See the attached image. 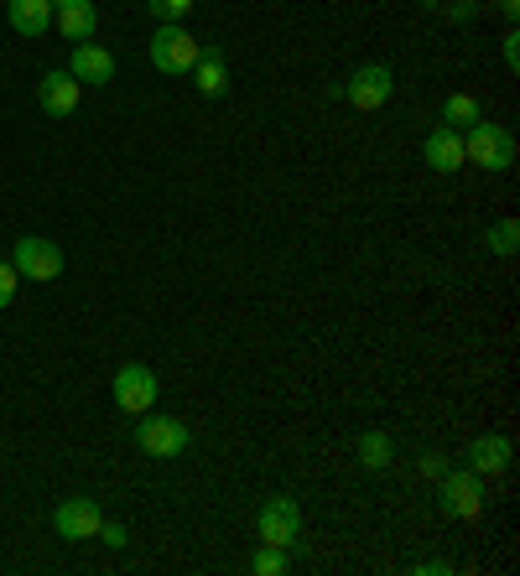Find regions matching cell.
Wrapping results in <instances>:
<instances>
[{
  "mask_svg": "<svg viewBox=\"0 0 520 576\" xmlns=\"http://www.w3.org/2000/svg\"><path fill=\"white\" fill-rule=\"evenodd\" d=\"M484 120V109H478L474 94H448L442 99V125H453V130H469Z\"/></svg>",
  "mask_w": 520,
  "mask_h": 576,
  "instance_id": "17",
  "label": "cell"
},
{
  "mask_svg": "<svg viewBox=\"0 0 520 576\" xmlns=\"http://www.w3.org/2000/svg\"><path fill=\"white\" fill-rule=\"evenodd\" d=\"M422 156H427L433 171H458L463 167V135H458L453 125H437L433 135H427V146H422Z\"/></svg>",
  "mask_w": 520,
  "mask_h": 576,
  "instance_id": "14",
  "label": "cell"
},
{
  "mask_svg": "<svg viewBox=\"0 0 520 576\" xmlns=\"http://www.w3.org/2000/svg\"><path fill=\"white\" fill-rule=\"evenodd\" d=\"M256 535L260 545H292L297 535H303V509H297V499H286V493H276V499H265L256 514Z\"/></svg>",
  "mask_w": 520,
  "mask_h": 576,
  "instance_id": "5",
  "label": "cell"
},
{
  "mask_svg": "<svg viewBox=\"0 0 520 576\" xmlns=\"http://www.w3.org/2000/svg\"><path fill=\"white\" fill-rule=\"evenodd\" d=\"M437 504L448 519H478L484 514V478L474 468H448L437 478Z\"/></svg>",
  "mask_w": 520,
  "mask_h": 576,
  "instance_id": "3",
  "label": "cell"
},
{
  "mask_svg": "<svg viewBox=\"0 0 520 576\" xmlns=\"http://www.w3.org/2000/svg\"><path fill=\"white\" fill-rule=\"evenodd\" d=\"M115 406L126 410V416L156 410V369L152 363H126V369H115Z\"/></svg>",
  "mask_w": 520,
  "mask_h": 576,
  "instance_id": "7",
  "label": "cell"
},
{
  "mask_svg": "<svg viewBox=\"0 0 520 576\" xmlns=\"http://www.w3.org/2000/svg\"><path fill=\"white\" fill-rule=\"evenodd\" d=\"M79 99H84V84H79L68 68H52V73H43V84H37V105H43L52 120L73 115V109H79Z\"/></svg>",
  "mask_w": 520,
  "mask_h": 576,
  "instance_id": "10",
  "label": "cell"
},
{
  "mask_svg": "<svg viewBox=\"0 0 520 576\" xmlns=\"http://www.w3.org/2000/svg\"><path fill=\"white\" fill-rule=\"evenodd\" d=\"M495 11L505 16V22H516V16H520V0H495Z\"/></svg>",
  "mask_w": 520,
  "mask_h": 576,
  "instance_id": "27",
  "label": "cell"
},
{
  "mask_svg": "<svg viewBox=\"0 0 520 576\" xmlns=\"http://www.w3.org/2000/svg\"><path fill=\"white\" fill-rule=\"evenodd\" d=\"M448 16H453V22H474L478 5H474V0H453V5H448Z\"/></svg>",
  "mask_w": 520,
  "mask_h": 576,
  "instance_id": "25",
  "label": "cell"
},
{
  "mask_svg": "<svg viewBox=\"0 0 520 576\" xmlns=\"http://www.w3.org/2000/svg\"><path fill=\"white\" fill-rule=\"evenodd\" d=\"M188 442H193V431L182 427L177 416H141L135 421V447L146 452V457H182L188 452Z\"/></svg>",
  "mask_w": 520,
  "mask_h": 576,
  "instance_id": "4",
  "label": "cell"
},
{
  "mask_svg": "<svg viewBox=\"0 0 520 576\" xmlns=\"http://www.w3.org/2000/svg\"><path fill=\"white\" fill-rule=\"evenodd\" d=\"M354 452H359V463H365L369 472H386V468H390V452H395V447H390V436H386V431H365V436H359V447H354Z\"/></svg>",
  "mask_w": 520,
  "mask_h": 576,
  "instance_id": "18",
  "label": "cell"
},
{
  "mask_svg": "<svg viewBox=\"0 0 520 576\" xmlns=\"http://www.w3.org/2000/svg\"><path fill=\"white\" fill-rule=\"evenodd\" d=\"M11 265H16V276L22 280H58L63 276V250L43 235H26V239H16Z\"/></svg>",
  "mask_w": 520,
  "mask_h": 576,
  "instance_id": "6",
  "label": "cell"
},
{
  "mask_svg": "<svg viewBox=\"0 0 520 576\" xmlns=\"http://www.w3.org/2000/svg\"><path fill=\"white\" fill-rule=\"evenodd\" d=\"M105 525V514H99V499H63L58 514H52V530L63 535V540H94Z\"/></svg>",
  "mask_w": 520,
  "mask_h": 576,
  "instance_id": "9",
  "label": "cell"
},
{
  "mask_svg": "<svg viewBox=\"0 0 520 576\" xmlns=\"http://www.w3.org/2000/svg\"><path fill=\"white\" fill-rule=\"evenodd\" d=\"M79 84H109L115 79V58L99 43H73V68H68Z\"/></svg>",
  "mask_w": 520,
  "mask_h": 576,
  "instance_id": "12",
  "label": "cell"
},
{
  "mask_svg": "<svg viewBox=\"0 0 520 576\" xmlns=\"http://www.w3.org/2000/svg\"><path fill=\"white\" fill-rule=\"evenodd\" d=\"M463 161H474V167H484V171L516 167V135H510L505 125L478 120V125L463 130Z\"/></svg>",
  "mask_w": 520,
  "mask_h": 576,
  "instance_id": "2",
  "label": "cell"
},
{
  "mask_svg": "<svg viewBox=\"0 0 520 576\" xmlns=\"http://www.w3.org/2000/svg\"><path fill=\"white\" fill-rule=\"evenodd\" d=\"M99 540L120 551V545H126V525H120V519H105V525H99Z\"/></svg>",
  "mask_w": 520,
  "mask_h": 576,
  "instance_id": "23",
  "label": "cell"
},
{
  "mask_svg": "<svg viewBox=\"0 0 520 576\" xmlns=\"http://www.w3.org/2000/svg\"><path fill=\"white\" fill-rule=\"evenodd\" d=\"M198 37L193 32H182V22H162L156 26L152 47H146V58H152L156 73H167V79H182V73H193L198 63Z\"/></svg>",
  "mask_w": 520,
  "mask_h": 576,
  "instance_id": "1",
  "label": "cell"
},
{
  "mask_svg": "<svg viewBox=\"0 0 520 576\" xmlns=\"http://www.w3.org/2000/svg\"><path fill=\"white\" fill-rule=\"evenodd\" d=\"M339 94H344L354 109H380V105H390V94H395V73H390L386 63H365Z\"/></svg>",
  "mask_w": 520,
  "mask_h": 576,
  "instance_id": "8",
  "label": "cell"
},
{
  "mask_svg": "<svg viewBox=\"0 0 520 576\" xmlns=\"http://www.w3.org/2000/svg\"><path fill=\"white\" fill-rule=\"evenodd\" d=\"M63 5H73V0H52V11H63Z\"/></svg>",
  "mask_w": 520,
  "mask_h": 576,
  "instance_id": "28",
  "label": "cell"
},
{
  "mask_svg": "<svg viewBox=\"0 0 520 576\" xmlns=\"http://www.w3.org/2000/svg\"><path fill=\"white\" fill-rule=\"evenodd\" d=\"M422 472H427V478H442V472H448L442 452H422Z\"/></svg>",
  "mask_w": 520,
  "mask_h": 576,
  "instance_id": "24",
  "label": "cell"
},
{
  "mask_svg": "<svg viewBox=\"0 0 520 576\" xmlns=\"http://www.w3.org/2000/svg\"><path fill=\"white\" fill-rule=\"evenodd\" d=\"M193 5H198V0H146V11H152L156 22H182Z\"/></svg>",
  "mask_w": 520,
  "mask_h": 576,
  "instance_id": "21",
  "label": "cell"
},
{
  "mask_svg": "<svg viewBox=\"0 0 520 576\" xmlns=\"http://www.w3.org/2000/svg\"><path fill=\"white\" fill-rule=\"evenodd\" d=\"M505 63H510V73H516V68H520V37H516V32L505 37Z\"/></svg>",
  "mask_w": 520,
  "mask_h": 576,
  "instance_id": "26",
  "label": "cell"
},
{
  "mask_svg": "<svg viewBox=\"0 0 520 576\" xmlns=\"http://www.w3.org/2000/svg\"><path fill=\"white\" fill-rule=\"evenodd\" d=\"M52 22H58V32H63L68 43H88L99 32V11H94V0H73L63 11H52Z\"/></svg>",
  "mask_w": 520,
  "mask_h": 576,
  "instance_id": "15",
  "label": "cell"
},
{
  "mask_svg": "<svg viewBox=\"0 0 520 576\" xmlns=\"http://www.w3.org/2000/svg\"><path fill=\"white\" fill-rule=\"evenodd\" d=\"M16 286H22V276H16V265H11V260H0V312L11 307V297H16Z\"/></svg>",
  "mask_w": 520,
  "mask_h": 576,
  "instance_id": "22",
  "label": "cell"
},
{
  "mask_svg": "<svg viewBox=\"0 0 520 576\" xmlns=\"http://www.w3.org/2000/svg\"><path fill=\"white\" fill-rule=\"evenodd\" d=\"M469 468H474L478 478H499V472L510 468V436H499V431L474 436V447H469Z\"/></svg>",
  "mask_w": 520,
  "mask_h": 576,
  "instance_id": "11",
  "label": "cell"
},
{
  "mask_svg": "<svg viewBox=\"0 0 520 576\" xmlns=\"http://www.w3.org/2000/svg\"><path fill=\"white\" fill-rule=\"evenodd\" d=\"M484 250H495V255H516L520 250V224L516 218H499V224H489V229H484Z\"/></svg>",
  "mask_w": 520,
  "mask_h": 576,
  "instance_id": "19",
  "label": "cell"
},
{
  "mask_svg": "<svg viewBox=\"0 0 520 576\" xmlns=\"http://www.w3.org/2000/svg\"><path fill=\"white\" fill-rule=\"evenodd\" d=\"M250 572L256 576H282L286 572V551L282 545H260L256 561H250Z\"/></svg>",
  "mask_w": 520,
  "mask_h": 576,
  "instance_id": "20",
  "label": "cell"
},
{
  "mask_svg": "<svg viewBox=\"0 0 520 576\" xmlns=\"http://www.w3.org/2000/svg\"><path fill=\"white\" fill-rule=\"evenodd\" d=\"M193 79H198V94H203V99H218V94L229 88V73H224V47H218V43L198 47Z\"/></svg>",
  "mask_w": 520,
  "mask_h": 576,
  "instance_id": "13",
  "label": "cell"
},
{
  "mask_svg": "<svg viewBox=\"0 0 520 576\" xmlns=\"http://www.w3.org/2000/svg\"><path fill=\"white\" fill-rule=\"evenodd\" d=\"M5 16L22 37H43L52 26V0H5Z\"/></svg>",
  "mask_w": 520,
  "mask_h": 576,
  "instance_id": "16",
  "label": "cell"
}]
</instances>
